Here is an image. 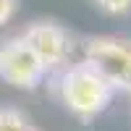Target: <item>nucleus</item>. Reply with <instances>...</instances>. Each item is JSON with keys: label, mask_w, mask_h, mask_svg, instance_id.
Returning a JSON list of instances; mask_svg holds the SVG:
<instances>
[{"label": "nucleus", "mask_w": 131, "mask_h": 131, "mask_svg": "<svg viewBox=\"0 0 131 131\" xmlns=\"http://www.w3.org/2000/svg\"><path fill=\"white\" fill-rule=\"evenodd\" d=\"M29 123L16 107H0V131H26Z\"/></svg>", "instance_id": "39448f33"}, {"label": "nucleus", "mask_w": 131, "mask_h": 131, "mask_svg": "<svg viewBox=\"0 0 131 131\" xmlns=\"http://www.w3.org/2000/svg\"><path fill=\"white\" fill-rule=\"evenodd\" d=\"M26 131H34V128H31V126H29V128H26Z\"/></svg>", "instance_id": "6e6552de"}, {"label": "nucleus", "mask_w": 131, "mask_h": 131, "mask_svg": "<svg viewBox=\"0 0 131 131\" xmlns=\"http://www.w3.org/2000/svg\"><path fill=\"white\" fill-rule=\"evenodd\" d=\"M47 68L34 55L24 37H8L0 42V79L16 89H37L45 81Z\"/></svg>", "instance_id": "7ed1b4c3"}, {"label": "nucleus", "mask_w": 131, "mask_h": 131, "mask_svg": "<svg viewBox=\"0 0 131 131\" xmlns=\"http://www.w3.org/2000/svg\"><path fill=\"white\" fill-rule=\"evenodd\" d=\"M92 3L105 10L107 16H126L131 13V0H92Z\"/></svg>", "instance_id": "423d86ee"}, {"label": "nucleus", "mask_w": 131, "mask_h": 131, "mask_svg": "<svg viewBox=\"0 0 131 131\" xmlns=\"http://www.w3.org/2000/svg\"><path fill=\"white\" fill-rule=\"evenodd\" d=\"M24 42L34 50V55L42 60V66L50 68H63L71 55V37L60 24L55 21H34L24 29Z\"/></svg>", "instance_id": "20e7f679"}, {"label": "nucleus", "mask_w": 131, "mask_h": 131, "mask_svg": "<svg viewBox=\"0 0 131 131\" xmlns=\"http://www.w3.org/2000/svg\"><path fill=\"white\" fill-rule=\"evenodd\" d=\"M84 63L110 84V89L131 94V42L118 37H89L84 42Z\"/></svg>", "instance_id": "f03ea898"}, {"label": "nucleus", "mask_w": 131, "mask_h": 131, "mask_svg": "<svg viewBox=\"0 0 131 131\" xmlns=\"http://www.w3.org/2000/svg\"><path fill=\"white\" fill-rule=\"evenodd\" d=\"M58 97L66 105V110H71L73 115L89 118L100 115L113 100V89L100 73H97L89 63H71L66 66L58 76Z\"/></svg>", "instance_id": "f257e3e1"}, {"label": "nucleus", "mask_w": 131, "mask_h": 131, "mask_svg": "<svg viewBox=\"0 0 131 131\" xmlns=\"http://www.w3.org/2000/svg\"><path fill=\"white\" fill-rule=\"evenodd\" d=\"M16 0H0V26L3 24H8L10 18H13V13H16Z\"/></svg>", "instance_id": "0eeeda50"}]
</instances>
